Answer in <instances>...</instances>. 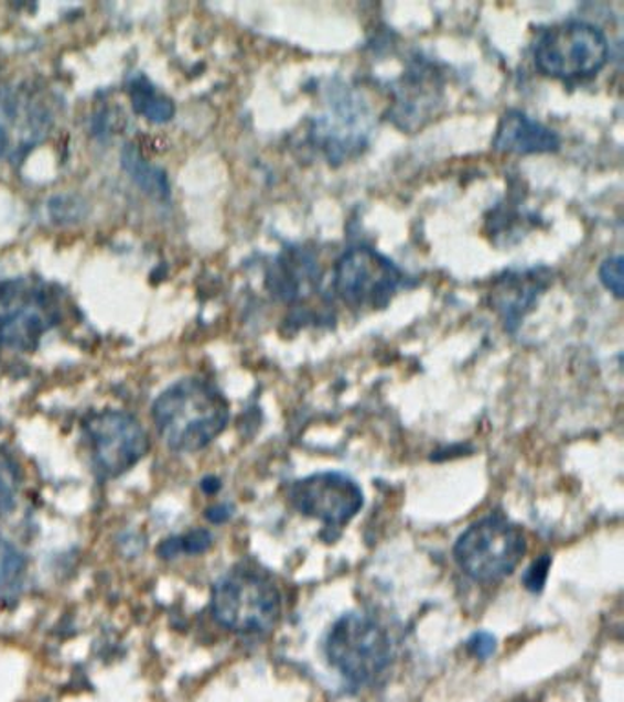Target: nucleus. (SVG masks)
Wrapping results in <instances>:
<instances>
[{"mask_svg": "<svg viewBox=\"0 0 624 702\" xmlns=\"http://www.w3.org/2000/svg\"><path fill=\"white\" fill-rule=\"evenodd\" d=\"M523 529L506 516L489 515L474 521L458 538L454 560L469 579L491 584L506 579L518 568L526 554Z\"/></svg>", "mask_w": 624, "mask_h": 702, "instance_id": "obj_6", "label": "nucleus"}, {"mask_svg": "<svg viewBox=\"0 0 624 702\" xmlns=\"http://www.w3.org/2000/svg\"><path fill=\"white\" fill-rule=\"evenodd\" d=\"M495 151L507 154H549L560 149V138L555 130L540 123L523 110H507L502 116L495 140Z\"/></svg>", "mask_w": 624, "mask_h": 702, "instance_id": "obj_15", "label": "nucleus"}, {"mask_svg": "<svg viewBox=\"0 0 624 702\" xmlns=\"http://www.w3.org/2000/svg\"><path fill=\"white\" fill-rule=\"evenodd\" d=\"M321 269L318 258L304 247L286 249L268 274V288L286 304L308 301L319 293Z\"/></svg>", "mask_w": 624, "mask_h": 702, "instance_id": "obj_14", "label": "nucleus"}, {"mask_svg": "<svg viewBox=\"0 0 624 702\" xmlns=\"http://www.w3.org/2000/svg\"><path fill=\"white\" fill-rule=\"evenodd\" d=\"M374 116L365 97L345 80L324 86L323 107L310 123V143L330 165H343L365 151L370 143Z\"/></svg>", "mask_w": 624, "mask_h": 702, "instance_id": "obj_2", "label": "nucleus"}, {"mask_svg": "<svg viewBox=\"0 0 624 702\" xmlns=\"http://www.w3.org/2000/svg\"><path fill=\"white\" fill-rule=\"evenodd\" d=\"M123 160L125 166L135 174L138 182L143 183V185L151 188V191H157V193L160 194L163 193V188L165 187H163L162 174H157V172L152 171L151 166H147L143 160H140L135 152H130V154L127 152Z\"/></svg>", "mask_w": 624, "mask_h": 702, "instance_id": "obj_19", "label": "nucleus"}, {"mask_svg": "<svg viewBox=\"0 0 624 702\" xmlns=\"http://www.w3.org/2000/svg\"><path fill=\"white\" fill-rule=\"evenodd\" d=\"M85 435L94 467L103 477H118L135 468L151 446L140 421L121 410L94 413L85 423Z\"/></svg>", "mask_w": 624, "mask_h": 702, "instance_id": "obj_10", "label": "nucleus"}, {"mask_svg": "<svg viewBox=\"0 0 624 702\" xmlns=\"http://www.w3.org/2000/svg\"><path fill=\"white\" fill-rule=\"evenodd\" d=\"M405 282L404 271L372 247H354L335 263V295L356 310H385Z\"/></svg>", "mask_w": 624, "mask_h": 702, "instance_id": "obj_8", "label": "nucleus"}, {"mask_svg": "<svg viewBox=\"0 0 624 702\" xmlns=\"http://www.w3.org/2000/svg\"><path fill=\"white\" fill-rule=\"evenodd\" d=\"M609 39L584 21L559 22L538 33L534 60L544 76L579 80L595 76L609 63Z\"/></svg>", "mask_w": 624, "mask_h": 702, "instance_id": "obj_5", "label": "nucleus"}, {"mask_svg": "<svg viewBox=\"0 0 624 702\" xmlns=\"http://www.w3.org/2000/svg\"><path fill=\"white\" fill-rule=\"evenodd\" d=\"M548 569L549 557L548 554H544L538 562H535L534 565L526 571V576H524L526 587H528L529 591H534V593L542 591L546 579H548Z\"/></svg>", "mask_w": 624, "mask_h": 702, "instance_id": "obj_22", "label": "nucleus"}, {"mask_svg": "<svg viewBox=\"0 0 624 702\" xmlns=\"http://www.w3.org/2000/svg\"><path fill=\"white\" fill-rule=\"evenodd\" d=\"M551 282L553 273L548 268L507 271L493 282L489 304L501 315L507 332H515L520 326Z\"/></svg>", "mask_w": 624, "mask_h": 702, "instance_id": "obj_13", "label": "nucleus"}, {"mask_svg": "<svg viewBox=\"0 0 624 702\" xmlns=\"http://www.w3.org/2000/svg\"><path fill=\"white\" fill-rule=\"evenodd\" d=\"M129 94L136 112L141 114L152 123H168L169 119H173V101L162 96L147 77H130Z\"/></svg>", "mask_w": 624, "mask_h": 702, "instance_id": "obj_16", "label": "nucleus"}, {"mask_svg": "<svg viewBox=\"0 0 624 702\" xmlns=\"http://www.w3.org/2000/svg\"><path fill=\"white\" fill-rule=\"evenodd\" d=\"M324 651L330 666L352 687L376 682L392 659L387 629L365 613L341 617L330 629Z\"/></svg>", "mask_w": 624, "mask_h": 702, "instance_id": "obj_4", "label": "nucleus"}, {"mask_svg": "<svg viewBox=\"0 0 624 702\" xmlns=\"http://www.w3.org/2000/svg\"><path fill=\"white\" fill-rule=\"evenodd\" d=\"M54 125L52 102L32 85L0 86V160H24Z\"/></svg>", "mask_w": 624, "mask_h": 702, "instance_id": "obj_9", "label": "nucleus"}, {"mask_svg": "<svg viewBox=\"0 0 624 702\" xmlns=\"http://www.w3.org/2000/svg\"><path fill=\"white\" fill-rule=\"evenodd\" d=\"M213 543V537L209 531L204 529H196V531L187 532L180 538H173V540H165L162 546L158 547V552L162 558L179 557L180 552H187V554H200L209 549Z\"/></svg>", "mask_w": 624, "mask_h": 702, "instance_id": "obj_18", "label": "nucleus"}, {"mask_svg": "<svg viewBox=\"0 0 624 702\" xmlns=\"http://www.w3.org/2000/svg\"><path fill=\"white\" fill-rule=\"evenodd\" d=\"M60 322V302L49 285L32 277L0 282V341L33 352Z\"/></svg>", "mask_w": 624, "mask_h": 702, "instance_id": "obj_7", "label": "nucleus"}, {"mask_svg": "<svg viewBox=\"0 0 624 702\" xmlns=\"http://www.w3.org/2000/svg\"><path fill=\"white\" fill-rule=\"evenodd\" d=\"M158 434L174 452H198L226 430L229 404L222 391L200 377L163 390L152 407Z\"/></svg>", "mask_w": 624, "mask_h": 702, "instance_id": "obj_1", "label": "nucleus"}, {"mask_svg": "<svg viewBox=\"0 0 624 702\" xmlns=\"http://www.w3.org/2000/svg\"><path fill=\"white\" fill-rule=\"evenodd\" d=\"M17 487L15 467L4 456H0V515L13 507Z\"/></svg>", "mask_w": 624, "mask_h": 702, "instance_id": "obj_21", "label": "nucleus"}, {"mask_svg": "<svg viewBox=\"0 0 624 702\" xmlns=\"http://www.w3.org/2000/svg\"><path fill=\"white\" fill-rule=\"evenodd\" d=\"M290 501L301 515L326 527L346 526L365 504L359 485L340 472H319L299 479L290 487Z\"/></svg>", "mask_w": 624, "mask_h": 702, "instance_id": "obj_11", "label": "nucleus"}, {"mask_svg": "<svg viewBox=\"0 0 624 702\" xmlns=\"http://www.w3.org/2000/svg\"><path fill=\"white\" fill-rule=\"evenodd\" d=\"M469 648L473 649V654L478 655V657H489L495 651V638L487 633H476L469 640Z\"/></svg>", "mask_w": 624, "mask_h": 702, "instance_id": "obj_23", "label": "nucleus"}, {"mask_svg": "<svg viewBox=\"0 0 624 702\" xmlns=\"http://www.w3.org/2000/svg\"><path fill=\"white\" fill-rule=\"evenodd\" d=\"M599 279L610 293H614L617 299H623V257L615 255V257L606 258L599 269Z\"/></svg>", "mask_w": 624, "mask_h": 702, "instance_id": "obj_20", "label": "nucleus"}, {"mask_svg": "<svg viewBox=\"0 0 624 702\" xmlns=\"http://www.w3.org/2000/svg\"><path fill=\"white\" fill-rule=\"evenodd\" d=\"M387 119L404 132L429 123L445 96V76L432 61L416 57L392 86Z\"/></svg>", "mask_w": 624, "mask_h": 702, "instance_id": "obj_12", "label": "nucleus"}, {"mask_svg": "<svg viewBox=\"0 0 624 702\" xmlns=\"http://www.w3.org/2000/svg\"><path fill=\"white\" fill-rule=\"evenodd\" d=\"M26 560L13 543L0 537V598L13 595L21 584Z\"/></svg>", "mask_w": 624, "mask_h": 702, "instance_id": "obj_17", "label": "nucleus"}, {"mask_svg": "<svg viewBox=\"0 0 624 702\" xmlns=\"http://www.w3.org/2000/svg\"><path fill=\"white\" fill-rule=\"evenodd\" d=\"M216 623L238 635H265L280 620L282 596L273 580L254 569L224 574L211 596Z\"/></svg>", "mask_w": 624, "mask_h": 702, "instance_id": "obj_3", "label": "nucleus"}]
</instances>
